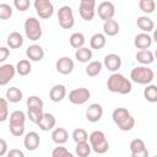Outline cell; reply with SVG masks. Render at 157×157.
<instances>
[{
  "mask_svg": "<svg viewBox=\"0 0 157 157\" xmlns=\"http://www.w3.org/2000/svg\"><path fill=\"white\" fill-rule=\"evenodd\" d=\"M91 146L88 142H81V144H76L75 147V152L78 157H88L91 153Z\"/></svg>",
  "mask_w": 157,
  "mask_h": 157,
  "instance_id": "836d02e7",
  "label": "cell"
},
{
  "mask_svg": "<svg viewBox=\"0 0 157 157\" xmlns=\"http://www.w3.org/2000/svg\"><path fill=\"white\" fill-rule=\"evenodd\" d=\"M136 25L142 31V33H150V32H152L155 29V22L150 17H147V16H140V17H137Z\"/></svg>",
  "mask_w": 157,
  "mask_h": 157,
  "instance_id": "ffe728a7",
  "label": "cell"
},
{
  "mask_svg": "<svg viewBox=\"0 0 157 157\" xmlns=\"http://www.w3.org/2000/svg\"><path fill=\"white\" fill-rule=\"evenodd\" d=\"M43 109H37V108H29L28 112H27V117L28 119L34 123V124H38V121L40 120V118L43 117Z\"/></svg>",
  "mask_w": 157,
  "mask_h": 157,
  "instance_id": "d590c367",
  "label": "cell"
},
{
  "mask_svg": "<svg viewBox=\"0 0 157 157\" xmlns=\"http://www.w3.org/2000/svg\"><path fill=\"white\" fill-rule=\"evenodd\" d=\"M80 16L85 21H92L96 13V1L94 0H81L78 5Z\"/></svg>",
  "mask_w": 157,
  "mask_h": 157,
  "instance_id": "9c48e42d",
  "label": "cell"
},
{
  "mask_svg": "<svg viewBox=\"0 0 157 157\" xmlns=\"http://www.w3.org/2000/svg\"><path fill=\"white\" fill-rule=\"evenodd\" d=\"M52 157H74V155L66 147L58 145V147H55L52 151Z\"/></svg>",
  "mask_w": 157,
  "mask_h": 157,
  "instance_id": "f35d334b",
  "label": "cell"
},
{
  "mask_svg": "<svg viewBox=\"0 0 157 157\" xmlns=\"http://www.w3.org/2000/svg\"><path fill=\"white\" fill-rule=\"evenodd\" d=\"M10 55V49L7 47H0V63H4Z\"/></svg>",
  "mask_w": 157,
  "mask_h": 157,
  "instance_id": "ee69618b",
  "label": "cell"
},
{
  "mask_svg": "<svg viewBox=\"0 0 157 157\" xmlns=\"http://www.w3.org/2000/svg\"><path fill=\"white\" fill-rule=\"evenodd\" d=\"M7 157H25L23 151L18 150V148H11L10 151H7Z\"/></svg>",
  "mask_w": 157,
  "mask_h": 157,
  "instance_id": "f6af8a7d",
  "label": "cell"
},
{
  "mask_svg": "<svg viewBox=\"0 0 157 157\" xmlns=\"http://www.w3.org/2000/svg\"><path fill=\"white\" fill-rule=\"evenodd\" d=\"M150 153H148V150L145 148L140 152H135V153H131V157H148Z\"/></svg>",
  "mask_w": 157,
  "mask_h": 157,
  "instance_id": "7dc6e473",
  "label": "cell"
},
{
  "mask_svg": "<svg viewBox=\"0 0 157 157\" xmlns=\"http://www.w3.org/2000/svg\"><path fill=\"white\" fill-rule=\"evenodd\" d=\"M131 81L139 83V85H150L155 78V72L148 66H135L130 72Z\"/></svg>",
  "mask_w": 157,
  "mask_h": 157,
  "instance_id": "277c9868",
  "label": "cell"
},
{
  "mask_svg": "<svg viewBox=\"0 0 157 157\" xmlns=\"http://www.w3.org/2000/svg\"><path fill=\"white\" fill-rule=\"evenodd\" d=\"M9 118V102L6 98H0V121H5Z\"/></svg>",
  "mask_w": 157,
  "mask_h": 157,
  "instance_id": "ab89813d",
  "label": "cell"
},
{
  "mask_svg": "<svg viewBox=\"0 0 157 157\" xmlns=\"http://www.w3.org/2000/svg\"><path fill=\"white\" fill-rule=\"evenodd\" d=\"M7 142L4 139H0V157L7 153Z\"/></svg>",
  "mask_w": 157,
  "mask_h": 157,
  "instance_id": "bcb514c9",
  "label": "cell"
},
{
  "mask_svg": "<svg viewBox=\"0 0 157 157\" xmlns=\"http://www.w3.org/2000/svg\"><path fill=\"white\" fill-rule=\"evenodd\" d=\"M26 56L32 61H40L44 58V49L39 44H31L26 49Z\"/></svg>",
  "mask_w": 157,
  "mask_h": 157,
  "instance_id": "e0dca14e",
  "label": "cell"
},
{
  "mask_svg": "<svg viewBox=\"0 0 157 157\" xmlns=\"http://www.w3.org/2000/svg\"><path fill=\"white\" fill-rule=\"evenodd\" d=\"M97 11H98L99 18L105 22V21L113 20V17L115 15V6L110 1H102L98 5V10Z\"/></svg>",
  "mask_w": 157,
  "mask_h": 157,
  "instance_id": "30bf717a",
  "label": "cell"
},
{
  "mask_svg": "<svg viewBox=\"0 0 157 157\" xmlns=\"http://www.w3.org/2000/svg\"><path fill=\"white\" fill-rule=\"evenodd\" d=\"M58 21L59 26L63 29H70L75 25V17L72 9L69 5H64L58 10Z\"/></svg>",
  "mask_w": 157,
  "mask_h": 157,
  "instance_id": "8992f818",
  "label": "cell"
},
{
  "mask_svg": "<svg viewBox=\"0 0 157 157\" xmlns=\"http://www.w3.org/2000/svg\"><path fill=\"white\" fill-rule=\"evenodd\" d=\"M6 43H7V47L9 48L17 49V48L22 47V44H23V37H22V34L20 32H11L7 36Z\"/></svg>",
  "mask_w": 157,
  "mask_h": 157,
  "instance_id": "cb8c5ba5",
  "label": "cell"
},
{
  "mask_svg": "<svg viewBox=\"0 0 157 157\" xmlns=\"http://www.w3.org/2000/svg\"><path fill=\"white\" fill-rule=\"evenodd\" d=\"M144 97L147 102L151 103H156L157 102V86L156 85H147L144 90Z\"/></svg>",
  "mask_w": 157,
  "mask_h": 157,
  "instance_id": "f546056e",
  "label": "cell"
},
{
  "mask_svg": "<svg viewBox=\"0 0 157 157\" xmlns=\"http://www.w3.org/2000/svg\"><path fill=\"white\" fill-rule=\"evenodd\" d=\"M6 101L10 102V103H18L21 102L22 97H23V93L20 88L17 87H10L6 90Z\"/></svg>",
  "mask_w": 157,
  "mask_h": 157,
  "instance_id": "484cf974",
  "label": "cell"
},
{
  "mask_svg": "<svg viewBox=\"0 0 157 157\" xmlns=\"http://www.w3.org/2000/svg\"><path fill=\"white\" fill-rule=\"evenodd\" d=\"M23 27H25V33L29 40L36 42V40L40 39L43 31H42V26H40L39 20H37L36 17H28L25 21Z\"/></svg>",
  "mask_w": 157,
  "mask_h": 157,
  "instance_id": "5b68a950",
  "label": "cell"
},
{
  "mask_svg": "<svg viewBox=\"0 0 157 157\" xmlns=\"http://www.w3.org/2000/svg\"><path fill=\"white\" fill-rule=\"evenodd\" d=\"M129 148H130V152H131V153H135V152H140V151H142V150H145V148H147V147H146L145 141H144L142 139H134V140L130 142Z\"/></svg>",
  "mask_w": 157,
  "mask_h": 157,
  "instance_id": "8d00e7d4",
  "label": "cell"
},
{
  "mask_svg": "<svg viewBox=\"0 0 157 157\" xmlns=\"http://www.w3.org/2000/svg\"><path fill=\"white\" fill-rule=\"evenodd\" d=\"M33 5L37 15L43 20L52 17L54 13V5L49 0H36Z\"/></svg>",
  "mask_w": 157,
  "mask_h": 157,
  "instance_id": "ba28073f",
  "label": "cell"
},
{
  "mask_svg": "<svg viewBox=\"0 0 157 157\" xmlns=\"http://www.w3.org/2000/svg\"><path fill=\"white\" fill-rule=\"evenodd\" d=\"M107 44V37L103 34V33H94L91 39H90V45L92 49H96V50H99L102 48H104V45Z\"/></svg>",
  "mask_w": 157,
  "mask_h": 157,
  "instance_id": "d4e9b609",
  "label": "cell"
},
{
  "mask_svg": "<svg viewBox=\"0 0 157 157\" xmlns=\"http://www.w3.org/2000/svg\"><path fill=\"white\" fill-rule=\"evenodd\" d=\"M29 1L28 0H15L13 1V6L18 10V11H26L28 7H29Z\"/></svg>",
  "mask_w": 157,
  "mask_h": 157,
  "instance_id": "7bdbcfd3",
  "label": "cell"
},
{
  "mask_svg": "<svg viewBox=\"0 0 157 157\" xmlns=\"http://www.w3.org/2000/svg\"><path fill=\"white\" fill-rule=\"evenodd\" d=\"M135 58H136V60H137L140 64H142L144 66H147V65L152 64L153 60H155V55H153V53H152L150 49L139 50V52L136 53Z\"/></svg>",
  "mask_w": 157,
  "mask_h": 157,
  "instance_id": "44dd1931",
  "label": "cell"
},
{
  "mask_svg": "<svg viewBox=\"0 0 157 157\" xmlns=\"http://www.w3.org/2000/svg\"><path fill=\"white\" fill-rule=\"evenodd\" d=\"M139 7L145 13H152L156 9V2L153 0H140L139 1Z\"/></svg>",
  "mask_w": 157,
  "mask_h": 157,
  "instance_id": "e575fe53",
  "label": "cell"
},
{
  "mask_svg": "<svg viewBox=\"0 0 157 157\" xmlns=\"http://www.w3.org/2000/svg\"><path fill=\"white\" fill-rule=\"evenodd\" d=\"M72 139L76 144H81V142H87L88 140V134L85 129L82 128H78V129H75L72 131Z\"/></svg>",
  "mask_w": 157,
  "mask_h": 157,
  "instance_id": "d6a6232c",
  "label": "cell"
},
{
  "mask_svg": "<svg viewBox=\"0 0 157 157\" xmlns=\"http://www.w3.org/2000/svg\"><path fill=\"white\" fill-rule=\"evenodd\" d=\"M112 118L121 131H130L135 126V119L126 108H115L112 113Z\"/></svg>",
  "mask_w": 157,
  "mask_h": 157,
  "instance_id": "7a4b0ae2",
  "label": "cell"
},
{
  "mask_svg": "<svg viewBox=\"0 0 157 157\" xmlns=\"http://www.w3.org/2000/svg\"><path fill=\"white\" fill-rule=\"evenodd\" d=\"M40 144V137L39 135L36 132V131H29L25 135V139H23V145L26 147V150L28 151H34L38 148Z\"/></svg>",
  "mask_w": 157,
  "mask_h": 157,
  "instance_id": "9a60e30c",
  "label": "cell"
},
{
  "mask_svg": "<svg viewBox=\"0 0 157 157\" xmlns=\"http://www.w3.org/2000/svg\"><path fill=\"white\" fill-rule=\"evenodd\" d=\"M152 40L153 38L148 34V33H139L135 36L134 38V45L140 49V50H144V49H148L151 45H152Z\"/></svg>",
  "mask_w": 157,
  "mask_h": 157,
  "instance_id": "2e32d148",
  "label": "cell"
},
{
  "mask_svg": "<svg viewBox=\"0 0 157 157\" xmlns=\"http://www.w3.org/2000/svg\"><path fill=\"white\" fill-rule=\"evenodd\" d=\"M153 157H157V156H153Z\"/></svg>",
  "mask_w": 157,
  "mask_h": 157,
  "instance_id": "c3c4849f",
  "label": "cell"
},
{
  "mask_svg": "<svg viewBox=\"0 0 157 157\" xmlns=\"http://www.w3.org/2000/svg\"><path fill=\"white\" fill-rule=\"evenodd\" d=\"M107 88L113 93L128 94L131 92L132 85H131V81L126 78L123 74L113 72L107 80Z\"/></svg>",
  "mask_w": 157,
  "mask_h": 157,
  "instance_id": "6da1fadb",
  "label": "cell"
},
{
  "mask_svg": "<svg viewBox=\"0 0 157 157\" xmlns=\"http://www.w3.org/2000/svg\"><path fill=\"white\" fill-rule=\"evenodd\" d=\"M91 97V92L88 88L86 87H78V88H74L72 91L69 92V101L72 104L76 105H82L85 104Z\"/></svg>",
  "mask_w": 157,
  "mask_h": 157,
  "instance_id": "52a82bcc",
  "label": "cell"
},
{
  "mask_svg": "<svg viewBox=\"0 0 157 157\" xmlns=\"http://www.w3.org/2000/svg\"><path fill=\"white\" fill-rule=\"evenodd\" d=\"M27 108H37V109H43V101L38 96H29L27 98Z\"/></svg>",
  "mask_w": 157,
  "mask_h": 157,
  "instance_id": "74e56055",
  "label": "cell"
},
{
  "mask_svg": "<svg viewBox=\"0 0 157 157\" xmlns=\"http://www.w3.org/2000/svg\"><path fill=\"white\" fill-rule=\"evenodd\" d=\"M55 124H56L55 117H54L52 113H44L37 125L39 126L40 130H43V131H49V130H53V129L55 128Z\"/></svg>",
  "mask_w": 157,
  "mask_h": 157,
  "instance_id": "ac0fdd59",
  "label": "cell"
},
{
  "mask_svg": "<svg viewBox=\"0 0 157 157\" xmlns=\"http://www.w3.org/2000/svg\"><path fill=\"white\" fill-rule=\"evenodd\" d=\"M15 69H16V72H17L20 76H27V75L31 72L32 66H31L29 60L22 59V60H20V61L17 63V65H16Z\"/></svg>",
  "mask_w": 157,
  "mask_h": 157,
  "instance_id": "4dcf8cb0",
  "label": "cell"
},
{
  "mask_svg": "<svg viewBox=\"0 0 157 157\" xmlns=\"http://www.w3.org/2000/svg\"><path fill=\"white\" fill-rule=\"evenodd\" d=\"M74 66H75L74 60L70 59L69 56H61L55 63V69L61 75H69V74H71L72 70H74Z\"/></svg>",
  "mask_w": 157,
  "mask_h": 157,
  "instance_id": "8fae6325",
  "label": "cell"
},
{
  "mask_svg": "<svg viewBox=\"0 0 157 157\" xmlns=\"http://www.w3.org/2000/svg\"><path fill=\"white\" fill-rule=\"evenodd\" d=\"M9 128L10 132L16 137H20L25 134V125H9Z\"/></svg>",
  "mask_w": 157,
  "mask_h": 157,
  "instance_id": "b9f144b4",
  "label": "cell"
},
{
  "mask_svg": "<svg viewBox=\"0 0 157 157\" xmlns=\"http://www.w3.org/2000/svg\"><path fill=\"white\" fill-rule=\"evenodd\" d=\"M26 114L22 110H13L10 114V125H25Z\"/></svg>",
  "mask_w": 157,
  "mask_h": 157,
  "instance_id": "1f68e13d",
  "label": "cell"
},
{
  "mask_svg": "<svg viewBox=\"0 0 157 157\" xmlns=\"http://www.w3.org/2000/svg\"><path fill=\"white\" fill-rule=\"evenodd\" d=\"M69 42H70V45H71L72 48L78 49V48H82V47L85 45L86 39H85V36H83L81 32H75V33H72V34L70 36Z\"/></svg>",
  "mask_w": 157,
  "mask_h": 157,
  "instance_id": "f1b7e54d",
  "label": "cell"
},
{
  "mask_svg": "<svg viewBox=\"0 0 157 157\" xmlns=\"http://www.w3.org/2000/svg\"><path fill=\"white\" fill-rule=\"evenodd\" d=\"M119 23L117 20H109V21H105L103 23V34L104 36H108V37H114L119 33Z\"/></svg>",
  "mask_w": 157,
  "mask_h": 157,
  "instance_id": "603a6c76",
  "label": "cell"
},
{
  "mask_svg": "<svg viewBox=\"0 0 157 157\" xmlns=\"http://www.w3.org/2000/svg\"><path fill=\"white\" fill-rule=\"evenodd\" d=\"M88 141L91 150L98 155H103L109 150V142L105 139V135L101 130H94L88 135Z\"/></svg>",
  "mask_w": 157,
  "mask_h": 157,
  "instance_id": "3957f363",
  "label": "cell"
},
{
  "mask_svg": "<svg viewBox=\"0 0 157 157\" xmlns=\"http://www.w3.org/2000/svg\"><path fill=\"white\" fill-rule=\"evenodd\" d=\"M102 67H103V64L98 60H93V61H90L88 65L86 66V74L90 76V77H94V76H98L102 71Z\"/></svg>",
  "mask_w": 157,
  "mask_h": 157,
  "instance_id": "83f0119b",
  "label": "cell"
},
{
  "mask_svg": "<svg viewBox=\"0 0 157 157\" xmlns=\"http://www.w3.org/2000/svg\"><path fill=\"white\" fill-rule=\"evenodd\" d=\"M69 139V134L66 131L65 128H55L52 131V140L53 142H55L56 145H63Z\"/></svg>",
  "mask_w": 157,
  "mask_h": 157,
  "instance_id": "7402d4cb",
  "label": "cell"
},
{
  "mask_svg": "<svg viewBox=\"0 0 157 157\" xmlns=\"http://www.w3.org/2000/svg\"><path fill=\"white\" fill-rule=\"evenodd\" d=\"M66 96V87L64 85H55L49 91V98L52 102H61Z\"/></svg>",
  "mask_w": 157,
  "mask_h": 157,
  "instance_id": "d6986e66",
  "label": "cell"
},
{
  "mask_svg": "<svg viewBox=\"0 0 157 157\" xmlns=\"http://www.w3.org/2000/svg\"><path fill=\"white\" fill-rule=\"evenodd\" d=\"M103 115V108L99 103H92L86 109V119L91 123H97Z\"/></svg>",
  "mask_w": 157,
  "mask_h": 157,
  "instance_id": "4fadbf2b",
  "label": "cell"
},
{
  "mask_svg": "<svg viewBox=\"0 0 157 157\" xmlns=\"http://www.w3.org/2000/svg\"><path fill=\"white\" fill-rule=\"evenodd\" d=\"M16 75V69L11 64L0 65V86H6Z\"/></svg>",
  "mask_w": 157,
  "mask_h": 157,
  "instance_id": "7c38bea8",
  "label": "cell"
},
{
  "mask_svg": "<svg viewBox=\"0 0 157 157\" xmlns=\"http://www.w3.org/2000/svg\"><path fill=\"white\" fill-rule=\"evenodd\" d=\"M105 69H108L109 71L112 72H117L120 66H121V58L118 55V54H114V53H110L108 55L104 56V60L102 63Z\"/></svg>",
  "mask_w": 157,
  "mask_h": 157,
  "instance_id": "5bb4252c",
  "label": "cell"
},
{
  "mask_svg": "<svg viewBox=\"0 0 157 157\" xmlns=\"http://www.w3.org/2000/svg\"><path fill=\"white\" fill-rule=\"evenodd\" d=\"M75 58L80 63H88L92 59V49L82 47L75 50Z\"/></svg>",
  "mask_w": 157,
  "mask_h": 157,
  "instance_id": "4316f807",
  "label": "cell"
},
{
  "mask_svg": "<svg viewBox=\"0 0 157 157\" xmlns=\"http://www.w3.org/2000/svg\"><path fill=\"white\" fill-rule=\"evenodd\" d=\"M12 16V7L9 4H0V20H9Z\"/></svg>",
  "mask_w": 157,
  "mask_h": 157,
  "instance_id": "60d3db41",
  "label": "cell"
}]
</instances>
